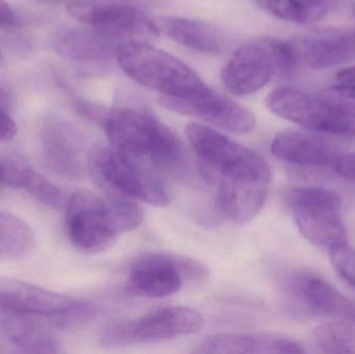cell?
Instances as JSON below:
<instances>
[{
  "instance_id": "obj_1",
  "label": "cell",
  "mask_w": 355,
  "mask_h": 354,
  "mask_svg": "<svg viewBox=\"0 0 355 354\" xmlns=\"http://www.w3.org/2000/svg\"><path fill=\"white\" fill-rule=\"evenodd\" d=\"M143 218L133 200L116 195L103 199L80 189L67 203V235L80 251L100 253L112 247L119 235L139 228Z\"/></svg>"
},
{
  "instance_id": "obj_2",
  "label": "cell",
  "mask_w": 355,
  "mask_h": 354,
  "mask_svg": "<svg viewBox=\"0 0 355 354\" xmlns=\"http://www.w3.org/2000/svg\"><path fill=\"white\" fill-rule=\"evenodd\" d=\"M114 149L148 168L178 172L183 147L171 129L151 114L129 108L106 109L100 124Z\"/></svg>"
},
{
  "instance_id": "obj_3",
  "label": "cell",
  "mask_w": 355,
  "mask_h": 354,
  "mask_svg": "<svg viewBox=\"0 0 355 354\" xmlns=\"http://www.w3.org/2000/svg\"><path fill=\"white\" fill-rule=\"evenodd\" d=\"M116 62L139 85L168 97H184L207 85L187 64L164 50L143 42H127L116 47Z\"/></svg>"
},
{
  "instance_id": "obj_4",
  "label": "cell",
  "mask_w": 355,
  "mask_h": 354,
  "mask_svg": "<svg viewBox=\"0 0 355 354\" xmlns=\"http://www.w3.org/2000/svg\"><path fill=\"white\" fill-rule=\"evenodd\" d=\"M186 135L200 158L205 177L270 184L268 163L252 150L198 123L187 125Z\"/></svg>"
},
{
  "instance_id": "obj_5",
  "label": "cell",
  "mask_w": 355,
  "mask_h": 354,
  "mask_svg": "<svg viewBox=\"0 0 355 354\" xmlns=\"http://www.w3.org/2000/svg\"><path fill=\"white\" fill-rule=\"evenodd\" d=\"M87 170L102 188L112 195L159 207L170 204V195L162 181L148 166L127 157L114 147L92 148Z\"/></svg>"
},
{
  "instance_id": "obj_6",
  "label": "cell",
  "mask_w": 355,
  "mask_h": 354,
  "mask_svg": "<svg viewBox=\"0 0 355 354\" xmlns=\"http://www.w3.org/2000/svg\"><path fill=\"white\" fill-rule=\"evenodd\" d=\"M96 307L43 287L0 276V314L43 316L54 326L68 328L91 319Z\"/></svg>"
},
{
  "instance_id": "obj_7",
  "label": "cell",
  "mask_w": 355,
  "mask_h": 354,
  "mask_svg": "<svg viewBox=\"0 0 355 354\" xmlns=\"http://www.w3.org/2000/svg\"><path fill=\"white\" fill-rule=\"evenodd\" d=\"M266 105L275 116L314 132L355 139V110L289 87L272 89Z\"/></svg>"
},
{
  "instance_id": "obj_8",
  "label": "cell",
  "mask_w": 355,
  "mask_h": 354,
  "mask_svg": "<svg viewBox=\"0 0 355 354\" xmlns=\"http://www.w3.org/2000/svg\"><path fill=\"white\" fill-rule=\"evenodd\" d=\"M288 200L298 231L309 242L327 251L347 243L341 218V197L337 193L298 187L290 191Z\"/></svg>"
},
{
  "instance_id": "obj_9",
  "label": "cell",
  "mask_w": 355,
  "mask_h": 354,
  "mask_svg": "<svg viewBox=\"0 0 355 354\" xmlns=\"http://www.w3.org/2000/svg\"><path fill=\"white\" fill-rule=\"evenodd\" d=\"M204 328V318L187 307H168L143 317L119 322L106 328L102 342L108 346L154 343L196 334Z\"/></svg>"
},
{
  "instance_id": "obj_10",
  "label": "cell",
  "mask_w": 355,
  "mask_h": 354,
  "mask_svg": "<svg viewBox=\"0 0 355 354\" xmlns=\"http://www.w3.org/2000/svg\"><path fill=\"white\" fill-rule=\"evenodd\" d=\"M208 270L187 258L164 253L145 254L131 264L127 288L146 299L175 294L186 280H202Z\"/></svg>"
},
{
  "instance_id": "obj_11",
  "label": "cell",
  "mask_w": 355,
  "mask_h": 354,
  "mask_svg": "<svg viewBox=\"0 0 355 354\" xmlns=\"http://www.w3.org/2000/svg\"><path fill=\"white\" fill-rule=\"evenodd\" d=\"M159 102L171 112L198 118L236 134L252 132L257 124L252 112L208 87L184 97L162 96Z\"/></svg>"
},
{
  "instance_id": "obj_12",
  "label": "cell",
  "mask_w": 355,
  "mask_h": 354,
  "mask_svg": "<svg viewBox=\"0 0 355 354\" xmlns=\"http://www.w3.org/2000/svg\"><path fill=\"white\" fill-rule=\"evenodd\" d=\"M67 10L79 22L92 25L110 37L151 39L159 33L155 21L126 4L101 0H71Z\"/></svg>"
},
{
  "instance_id": "obj_13",
  "label": "cell",
  "mask_w": 355,
  "mask_h": 354,
  "mask_svg": "<svg viewBox=\"0 0 355 354\" xmlns=\"http://www.w3.org/2000/svg\"><path fill=\"white\" fill-rule=\"evenodd\" d=\"M40 141L44 162L54 174L70 180L85 178L89 153L75 129L60 121H48L42 127Z\"/></svg>"
},
{
  "instance_id": "obj_14",
  "label": "cell",
  "mask_w": 355,
  "mask_h": 354,
  "mask_svg": "<svg viewBox=\"0 0 355 354\" xmlns=\"http://www.w3.org/2000/svg\"><path fill=\"white\" fill-rule=\"evenodd\" d=\"M300 64L327 69L355 62V28L314 29L290 39Z\"/></svg>"
},
{
  "instance_id": "obj_15",
  "label": "cell",
  "mask_w": 355,
  "mask_h": 354,
  "mask_svg": "<svg viewBox=\"0 0 355 354\" xmlns=\"http://www.w3.org/2000/svg\"><path fill=\"white\" fill-rule=\"evenodd\" d=\"M272 55L266 41L240 46L221 71L225 89L236 96H248L265 87L275 72Z\"/></svg>"
},
{
  "instance_id": "obj_16",
  "label": "cell",
  "mask_w": 355,
  "mask_h": 354,
  "mask_svg": "<svg viewBox=\"0 0 355 354\" xmlns=\"http://www.w3.org/2000/svg\"><path fill=\"white\" fill-rule=\"evenodd\" d=\"M290 295L309 311L355 320V303L329 282L309 272H296L287 284Z\"/></svg>"
},
{
  "instance_id": "obj_17",
  "label": "cell",
  "mask_w": 355,
  "mask_h": 354,
  "mask_svg": "<svg viewBox=\"0 0 355 354\" xmlns=\"http://www.w3.org/2000/svg\"><path fill=\"white\" fill-rule=\"evenodd\" d=\"M271 153L282 161L313 168H333L343 154L325 139L310 133L288 130L275 135Z\"/></svg>"
},
{
  "instance_id": "obj_18",
  "label": "cell",
  "mask_w": 355,
  "mask_h": 354,
  "mask_svg": "<svg viewBox=\"0 0 355 354\" xmlns=\"http://www.w3.org/2000/svg\"><path fill=\"white\" fill-rule=\"evenodd\" d=\"M215 187V205L221 215L237 224L254 220L267 199L268 185L205 177Z\"/></svg>"
},
{
  "instance_id": "obj_19",
  "label": "cell",
  "mask_w": 355,
  "mask_h": 354,
  "mask_svg": "<svg viewBox=\"0 0 355 354\" xmlns=\"http://www.w3.org/2000/svg\"><path fill=\"white\" fill-rule=\"evenodd\" d=\"M43 316L0 314V334L12 346L31 353H60L52 322Z\"/></svg>"
},
{
  "instance_id": "obj_20",
  "label": "cell",
  "mask_w": 355,
  "mask_h": 354,
  "mask_svg": "<svg viewBox=\"0 0 355 354\" xmlns=\"http://www.w3.org/2000/svg\"><path fill=\"white\" fill-rule=\"evenodd\" d=\"M198 353L269 354L304 353L302 345L292 339L269 334L230 333L208 337L196 349Z\"/></svg>"
},
{
  "instance_id": "obj_21",
  "label": "cell",
  "mask_w": 355,
  "mask_h": 354,
  "mask_svg": "<svg viewBox=\"0 0 355 354\" xmlns=\"http://www.w3.org/2000/svg\"><path fill=\"white\" fill-rule=\"evenodd\" d=\"M0 182L27 191L52 209H62L68 203L62 189L19 157L0 159Z\"/></svg>"
},
{
  "instance_id": "obj_22",
  "label": "cell",
  "mask_w": 355,
  "mask_h": 354,
  "mask_svg": "<svg viewBox=\"0 0 355 354\" xmlns=\"http://www.w3.org/2000/svg\"><path fill=\"white\" fill-rule=\"evenodd\" d=\"M158 29L171 39L196 51L218 53L225 47V35L218 27L198 19L162 16L156 19Z\"/></svg>"
},
{
  "instance_id": "obj_23",
  "label": "cell",
  "mask_w": 355,
  "mask_h": 354,
  "mask_svg": "<svg viewBox=\"0 0 355 354\" xmlns=\"http://www.w3.org/2000/svg\"><path fill=\"white\" fill-rule=\"evenodd\" d=\"M112 39L98 29H64L52 37L51 46L56 53L71 60L101 62L114 51Z\"/></svg>"
},
{
  "instance_id": "obj_24",
  "label": "cell",
  "mask_w": 355,
  "mask_h": 354,
  "mask_svg": "<svg viewBox=\"0 0 355 354\" xmlns=\"http://www.w3.org/2000/svg\"><path fill=\"white\" fill-rule=\"evenodd\" d=\"M35 245L33 229L18 216L0 210V258L22 257Z\"/></svg>"
},
{
  "instance_id": "obj_25",
  "label": "cell",
  "mask_w": 355,
  "mask_h": 354,
  "mask_svg": "<svg viewBox=\"0 0 355 354\" xmlns=\"http://www.w3.org/2000/svg\"><path fill=\"white\" fill-rule=\"evenodd\" d=\"M313 341L324 353H355V320L343 318L315 328Z\"/></svg>"
},
{
  "instance_id": "obj_26",
  "label": "cell",
  "mask_w": 355,
  "mask_h": 354,
  "mask_svg": "<svg viewBox=\"0 0 355 354\" xmlns=\"http://www.w3.org/2000/svg\"><path fill=\"white\" fill-rule=\"evenodd\" d=\"M256 2L269 14L289 22H310L323 15V8L319 3L306 0H256Z\"/></svg>"
},
{
  "instance_id": "obj_27",
  "label": "cell",
  "mask_w": 355,
  "mask_h": 354,
  "mask_svg": "<svg viewBox=\"0 0 355 354\" xmlns=\"http://www.w3.org/2000/svg\"><path fill=\"white\" fill-rule=\"evenodd\" d=\"M265 41L272 55L275 70L282 76H293L300 64L291 41H283L273 37H266Z\"/></svg>"
},
{
  "instance_id": "obj_28",
  "label": "cell",
  "mask_w": 355,
  "mask_h": 354,
  "mask_svg": "<svg viewBox=\"0 0 355 354\" xmlns=\"http://www.w3.org/2000/svg\"><path fill=\"white\" fill-rule=\"evenodd\" d=\"M329 253L336 274L355 290V249L343 243L329 249Z\"/></svg>"
},
{
  "instance_id": "obj_29",
  "label": "cell",
  "mask_w": 355,
  "mask_h": 354,
  "mask_svg": "<svg viewBox=\"0 0 355 354\" xmlns=\"http://www.w3.org/2000/svg\"><path fill=\"white\" fill-rule=\"evenodd\" d=\"M17 134V125L10 114L0 107V143L12 141Z\"/></svg>"
},
{
  "instance_id": "obj_30",
  "label": "cell",
  "mask_w": 355,
  "mask_h": 354,
  "mask_svg": "<svg viewBox=\"0 0 355 354\" xmlns=\"http://www.w3.org/2000/svg\"><path fill=\"white\" fill-rule=\"evenodd\" d=\"M335 170L342 178L355 182V152L343 154L336 166Z\"/></svg>"
},
{
  "instance_id": "obj_31",
  "label": "cell",
  "mask_w": 355,
  "mask_h": 354,
  "mask_svg": "<svg viewBox=\"0 0 355 354\" xmlns=\"http://www.w3.org/2000/svg\"><path fill=\"white\" fill-rule=\"evenodd\" d=\"M16 24L14 10L6 0H0V27L12 26Z\"/></svg>"
},
{
  "instance_id": "obj_32",
  "label": "cell",
  "mask_w": 355,
  "mask_h": 354,
  "mask_svg": "<svg viewBox=\"0 0 355 354\" xmlns=\"http://www.w3.org/2000/svg\"><path fill=\"white\" fill-rule=\"evenodd\" d=\"M338 85H346V87L355 89V66L342 69L337 73Z\"/></svg>"
},
{
  "instance_id": "obj_33",
  "label": "cell",
  "mask_w": 355,
  "mask_h": 354,
  "mask_svg": "<svg viewBox=\"0 0 355 354\" xmlns=\"http://www.w3.org/2000/svg\"><path fill=\"white\" fill-rule=\"evenodd\" d=\"M10 103H12V98H10V94L4 89H0V107L8 112V108L10 107Z\"/></svg>"
},
{
  "instance_id": "obj_34",
  "label": "cell",
  "mask_w": 355,
  "mask_h": 354,
  "mask_svg": "<svg viewBox=\"0 0 355 354\" xmlns=\"http://www.w3.org/2000/svg\"><path fill=\"white\" fill-rule=\"evenodd\" d=\"M306 1L316 2V3H318V2L320 1V0H306Z\"/></svg>"
},
{
  "instance_id": "obj_35",
  "label": "cell",
  "mask_w": 355,
  "mask_h": 354,
  "mask_svg": "<svg viewBox=\"0 0 355 354\" xmlns=\"http://www.w3.org/2000/svg\"><path fill=\"white\" fill-rule=\"evenodd\" d=\"M2 351V346H1V344H0V353H1Z\"/></svg>"
},
{
  "instance_id": "obj_36",
  "label": "cell",
  "mask_w": 355,
  "mask_h": 354,
  "mask_svg": "<svg viewBox=\"0 0 355 354\" xmlns=\"http://www.w3.org/2000/svg\"><path fill=\"white\" fill-rule=\"evenodd\" d=\"M354 16H355V4H354Z\"/></svg>"
},
{
  "instance_id": "obj_37",
  "label": "cell",
  "mask_w": 355,
  "mask_h": 354,
  "mask_svg": "<svg viewBox=\"0 0 355 354\" xmlns=\"http://www.w3.org/2000/svg\"><path fill=\"white\" fill-rule=\"evenodd\" d=\"M0 60H1V52H0Z\"/></svg>"
},
{
  "instance_id": "obj_38",
  "label": "cell",
  "mask_w": 355,
  "mask_h": 354,
  "mask_svg": "<svg viewBox=\"0 0 355 354\" xmlns=\"http://www.w3.org/2000/svg\"><path fill=\"white\" fill-rule=\"evenodd\" d=\"M0 184H1V182H0Z\"/></svg>"
}]
</instances>
